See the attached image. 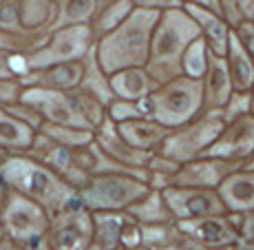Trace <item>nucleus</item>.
I'll return each instance as SVG.
<instances>
[{
	"instance_id": "obj_1",
	"label": "nucleus",
	"mask_w": 254,
	"mask_h": 250,
	"mask_svg": "<svg viewBox=\"0 0 254 250\" xmlns=\"http://www.w3.org/2000/svg\"><path fill=\"white\" fill-rule=\"evenodd\" d=\"M31 142V133L22 122L13 120V117L4 115L0 111V149L4 146H13V149H20Z\"/></svg>"
},
{
	"instance_id": "obj_2",
	"label": "nucleus",
	"mask_w": 254,
	"mask_h": 250,
	"mask_svg": "<svg viewBox=\"0 0 254 250\" xmlns=\"http://www.w3.org/2000/svg\"><path fill=\"white\" fill-rule=\"evenodd\" d=\"M7 73H9V64H7V60H4V53L0 51V78H4Z\"/></svg>"
},
{
	"instance_id": "obj_3",
	"label": "nucleus",
	"mask_w": 254,
	"mask_h": 250,
	"mask_svg": "<svg viewBox=\"0 0 254 250\" xmlns=\"http://www.w3.org/2000/svg\"><path fill=\"white\" fill-rule=\"evenodd\" d=\"M2 200H4V191H2V182H0V206H2Z\"/></svg>"
},
{
	"instance_id": "obj_4",
	"label": "nucleus",
	"mask_w": 254,
	"mask_h": 250,
	"mask_svg": "<svg viewBox=\"0 0 254 250\" xmlns=\"http://www.w3.org/2000/svg\"><path fill=\"white\" fill-rule=\"evenodd\" d=\"M4 159H7V157H4V149H0V164H2Z\"/></svg>"
}]
</instances>
